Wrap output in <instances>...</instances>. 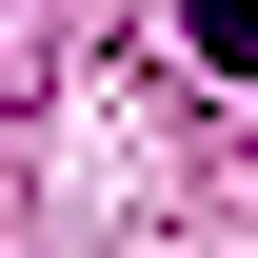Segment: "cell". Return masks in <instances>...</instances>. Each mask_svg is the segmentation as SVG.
Masks as SVG:
<instances>
[{
    "label": "cell",
    "instance_id": "1",
    "mask_svg": "<svg viewBox=\"0 0 258 258\" xmlns=\"http://www.w3.org/2000/svg\"><path fill=\"white\" fill-rule=\"evenodd\" d=\"M179 40H199V80H238V99H258V0H179Z\"/></svg>",
    "mask_w": 258,
    "mask_h": 258
}]
</instances>
